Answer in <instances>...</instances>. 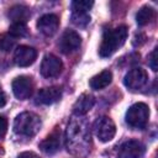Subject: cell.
<instances>
[{"label":"cell","instance_id":"cell-17","mask_svg":"<svg viewBox=\"0 0 158 158\" xmlns=\"http://www.w3.org/2000/svg\"><path fill=\"white\" fill-rule=\"evenodd\" d=\"M111 80H112V73L110 70H102L101 73L94 75L90 79L89 84H90L91 89H94V90H101V89L106 88L111 83Z\"/></svg>","mask_w":158,"mask_h":158},{"label":"cell","instance_id":"cell-13","mask_svg":"<svg viewBox=\"0 0 158 158\" xmlns=\"http://www.w3.org/2000/svg\"><path fill=\"white\" fill-rule=\"evenodd\" d=\"M62 98V89L59 86H48L43 88L37 93L36 102L42 105H51L57 102Z\"/></svg>","mask_w":158,"mask_h":158},{"label":"cell","instance_id":"cell-19","mask_svg":"<svg viewBox=\"0 0 158 158\" xmlns=\"http://www.w3.org/2000/svg\"><path fill=\"white\" fill-rule=\"evenodd\" d=\"M72 22L78 27H85L90 22L89 11H78L73 10L72 12Z\"/></svg>","mask_w":158,"mask_h":158},{"label":"cell","instance_id":"cell-2","mask_svg":"<svg viewBox=\"0 0 158 158\" xmlns=\"http://www.w3.org/2000/svg\"><path fill=\"white\" fill-rule=\"evenodd\" d=\"M90 143V133L84 122L72 120L67 127V147L68 151L78 153L80 148H86Z\"/></svg>","mask_w":158,"mask_h":158},{"label":"cell","instance_id":"cell-8","mask_svg":"<svg viewBox=\"0 0 158 158\" xmlns=\"http://www.w3.org/2000/svg\"><path fill=\"white\" fill-rule=\"evenodd\" d=\"M63 69L62 60L54 54H46L41 63V74L44 78H54L60 74Z\"/></svg>","mask_w":158,"mask_h":158},{"label":"cell","instance_id":"cell-5","mask_svg":"<svg viewBox=\"0 0 158 158\" xmlns=\"http://www.w3.org/2000/svg\"><path fill=\"white\" fill-rule=\"evenodd\" d=\"M95 136L101 141V142H109L115 137L116 133V126L114 121L107 117V116H101L95 120L93 125Z\"/></svg>","mask_w":158,"mask_h":158},{"label":"cell","instance_id":"cell-16","mask_svg":"<svg viewBox=\"0 0 158 158\" xmlns=\"http://www.w3.org/2000/svg\"><path fill=\"white\" fill-rule=\"evenodd\" d=\"M31 12H30V9L25 5H14L9 9L7 11V16L9 19L14 22H23L26 23V20L30 17Z\"/></svg>","mask_w":158,"mask_h":158},{"label":"cell","instance_id":"cell-15","mask_svg":"<svg viewBox=\"0 0 158 158\" xmlns=\"http://www.w3.org/2000/svg\"><path fill=\"white\" fill-rule=\"evenodd\" d=\"M59 147H60V136L58 132H53L40 143L41 151H43L46 154H54L56 152L59 151Z\"/></svg>","mask_w":158,"mask_h":158},{"label":"cell","instance_id":"cell-14","mask_svg":"<svg viewBox=\"0 0 158 158\" xmlns=\"http://www.w3.org/2000/svg\"><path fill=\"white\" fill-rule=\"evenodd\" d=\"M95 104V99L90 94H81L73 105V112L78 116L85 115Z\"/></svg>","mask_w":158,"mask_h":158},{"label":"cell","instance_id":"cell-4","mask_svg":"<svg viewBox=\"0 0 158 158\" xmlns=\"http://www.w3.org/2000/svg\"><path fill=\"white\" fill-rule=\"evenodd\" d=\"M149 118V109L144 102H136L126 112V122L130 127L142 130L147 126Z\"/></svg>","mask_w":158,"mask_h":158},{"label":"cell","instance_id":"cell-11","mask_svg":"<svg viewBox=\"0 0 158 158\" xmlns=\"http://www.w3.org/2000/svg\"><path fill=\"white\" fill-rule=\"evenodd\" d=\"M37 58V51L33 47L21 44L15 49L14 59L19 67H28Z\"/></svg>","mask_w":158,"mask_h":158},{"label":"cell","instance_id":"cell-6","mask_svg":"<svg viewBox=\"0 0 158 158\" xmlns=\"http://www.w3.org/2000/svg\"><path fill=\"white\" fill-rule=\"evenodd\" d=\"M148 81V75L146 73L144 69L142 68H133L131 69L123 79V84L126 88H128L132 91H137L139 89H142Z\"/></svg>","mask_w":158,"mask_h":158},{"label":"cell","instance_id":"cell-3","mask_svg":"<svg viewBox=\"0 0 158 158\" xmlns=\"http://www.w3.org/2000/svg\"><path fill=\"white\" fill-rule=\"evenodd\" d=\"M41 128V118L33 112H21L14 121V131L17 135L32 137Z\"/></svg>","mask_w":158,"mask_h":158},{"label":"cell","instance_id":"cell-26","mask_svg":"<svg viewBox=\"0 0 158 158\" xmlns=\"http://www.w3.org/2000/svg\"><path fill=\"white\" fill-rule=\"evenodd\" d=\"M5 104H6V95H5L4 90L0 86V107H2Z\"/></svg>","mask_w":158,"mask_h":158},{"label":"cell","instance_id":"cell-24","mask_svg":"<svg viewBox=\"0 0 158 158\" xmlns=\"http://www.w3.org/2000/svg\"><path fill=\"white\" fill-rule=\"evenodd\" d=\"M7 131V120L4 116H0V138H2L6 135Z\"/></svg>","mask_w":158,"mask_h":158},{"label":"cell","instance_id":"cell-10","mask_svg":"<svg viewBox=\"0 0 158 158\" xmlns=\"http://www.w3.org/2000/svg\"><path fill=\"white\" fill-rule=\"evenodd\" d=\"M146 152L143 143L136 139L123 142L117 151V158H141Z\"/></svg>","mask_w":158,"mask_h":158},{"label":"cell","instance_id":"cell-25","mask_svg":"<svg viewBox=\"0 0 158 158\" xmlns=\"http://www.w3.org/2000/svg\"><path fill=\"white\" fill-rule=\"evenodd\" d=\"M17 158H40V157L33 152H22L19 154Z\"/></svg>","mask_w":158,"mask_h":158},{"label":"cell","instance_id":"cell-20","mask_svg":"<svg viewBox=\"0 0 158 158\" xmlns=\"http://www.w3.org/2000/svg\"><path fill=\"white\" fill-rule=\"evenodd\" d=\"M27 33H28V28L23 22H14L9 28V35H11L15 38L25 37Z\"/></svg>","mask_w":158,"mask_h":158},{"label":"cell","instance_id":"cell-7","mask_svg":"<svg viewBox=\"0 0 158 158\" xmlns=\"http://www.w3.org/2000/svg\"><path fill=\"white\" fill-rule=\"evenodd\" d=\"M80 44H81V38H80L79 33H77L73 30L64 31L58 41V47H59L60 52L64 54H69V53L77 51L80 47Z\"/></svg>","mask_w":158,"mask_h":158},{"label":"cell","instance_id":"cell-1","mask_svg":"<svg viewBox=\"0 0 158 158\" xmlns=\"http://www.w3.org/2000/svg\"><path fill=\"white\" fill-rule=\"evenodd\" d=\"M127 27L125 25L118 26L112 30H106L102 36V41L99 48V54L101 57H110L114 54L127 38Z\"/></svg>","mask_w":158,"mask_h":158},{"label":"cell","instance_id":"cell-22","mask_svg":"<svg viewBox=\"0 0 158 158\" xmlns=\"http://www.w3.org/2000/svg\"><path fill=\"white\" fill-rule=\"evenodd\" d=\"M93 5H94L93 1H88V0H77V1H73V2H72V9H73V10H78V11H89Z\"/></svg>","mask_w":158,"mask_h":158},{"label":"cell","instance_id":"cell-21","mask_svg":"<svg viewBox=\"0 0 158 158\" xmlns=\"http://www.w3.org/2000/svg\"><path fill=\"white\" fill-rule=\"evenodd\" d=\"M16 44V38L12 37L9 33H4L0 35V51L4 52H9L10 49H12Z\"/></svg>","mask_w":158,"mask_h":158},{"label":"cell","instance_id":"cell-23","mask_svg":"<svg viewBox=\"0 0 158 158\" xmlns=\"http://www.w3.org/2000/svg\"><path fill=\"white\" fill-rule=\"evenodd\" d=\"M148 65L151 67V69L153 70V72H156L157 70V48H154L153 51H152V53L149 54V57H148Z\"/></svg>","mask_w":158,"mask_h":158},{"label":"cell","instance_id":"cell-18","mask_svg":"<svg viewBox=\"0 0 158 158\" xmlns=\"http://www.w3.org/2000/svg\"><path fill=\"white\" fill-rule=\"evenodd\" d=\"M154 17H156L154 9L151 7V6H143L138 10V12L136 15V22L139 26H146L149 22H152Z\"/></svg>","mask_w":158,"mask_h":158},{"label":"cell","instance_id":"cell-9","mask_svg":"<svg viewBox=\"0 0 158 158\" xmlns=\"http://www.w3.org/2000/svg\"><path fill=\"white\" fill-rule=\"evenodd\" d=\"M12 91L14 95L20 100H26L32 95L33 91V81L31 77L20 75L12 81Z\"/></svg>","mask_w":158,"mask_h":158},{"label":"cell","instance_id":"cell-12","mask_svg":"<svg viewBox=\"0 0 158 158\" xmlns=\"http://www.w3.org/2000/svg\"><path fill=\"white\" fill-rule=\"evenodd\" d=\"M59 27V19L54 14H46L41 16L37 21V28L44 36H52L57 32Z\"/></svg>","mask_w":158,"mask_h":158}]
</instances>
